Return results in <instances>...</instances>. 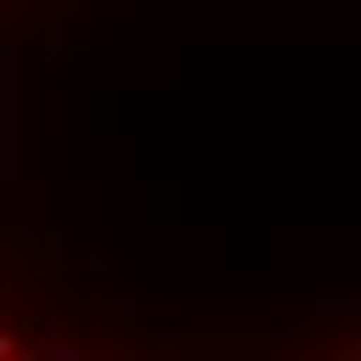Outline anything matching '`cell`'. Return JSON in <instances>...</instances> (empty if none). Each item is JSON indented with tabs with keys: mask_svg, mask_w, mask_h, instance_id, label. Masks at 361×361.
<instances>
[{
	"mask_svg": "<svg viewBox=\"0 0 361 361\" xmlns=\"http://www.w3.org/2000/svg\"><path fill=\"white\" fill-rule=\"evenodd\" d=\"M6 113H11V79L0 85V124H6Z\"/></svg>",
	"mask_w": 361,
	"mask_h": 361,
	"instance_id": "6da1fadb",
	"label": "cell"
}]
</instances>
